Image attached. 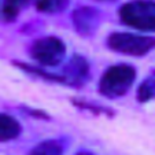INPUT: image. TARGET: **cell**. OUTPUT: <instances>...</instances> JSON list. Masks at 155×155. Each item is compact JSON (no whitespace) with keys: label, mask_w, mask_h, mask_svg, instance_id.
<instances>
[{"label":"cell","mask_w":155,"mask_h":155,"mask_svg":"<svg viewBox=\"0 0 155 155\" xmlns=\"http://www.w3.org/2000/svg\"><path fill=\"white\" fill-rule=\"evenodd\" d=\"M137 71L129 63L113 64L99 80V92L107 99H118L129 92L135 84Z\"/></svg>","instance_id":"6da1fadb"},{"label":"cell","mask_w":155,"mask_h":155,"mask_svg":"<svg viewBox=\"0 0 155 155\" xmlns=\"http://www.w3.org/2000/svg\"><path fill=\"white\" fill-rule=\"evenodd\" d=\"M124 25L140 32H155V0H130L118 10Z\"/></svg>","instance_id":"7a4b0ae2"},{"label":"cell","mask_w":155,"mask_h":155,"mask_svg":"<svg viewBox=\"0 0 155 155\" xmlns=\"http://www.w3.org/2000/svg\"><path fill=\"white\" fill-rule=\"evenodd\" d=\"M108 50L121 55L141 58L155 50V37L141 36L129 32H114L106 40Z\"/></svg>","instance_id":"3957f363"},{"label":"cell","mask_w":155,"mask_h":155,"mask_svg":"<svg viewBox=\"0 0 155 155\" xmlns=\"http://www.w3.org/2000/svg\"><path fill=\"white\" fill-rule=\"evenodd\" d=\"M29 54L43 68H56L66 56V44L56 36H44L33 41Z\"/></svg>","instance_id":"277c9868"},{"label":"cell","mask_w":155,"mask_h":155,"mask_svg":"<svg viewBox=\"0 0 155 155\" xmlns=\"http://www.w3.org/2000/svg\"><path fill=\"white\" fill-rule=\"evenodd\" d=\"M71 22L77 35L84 38H91L102 25V12L92 6L77 7L71 14Z\"/></svg>","instance_id":"5b68a950"},{"label":"cell","mask_w":155,"mask_h":155,"mask_svg":"<svg viewBox=\"0 0 155 155\" xmlns=\"http://www.w3.org/2000/svg\"><path fill=\"white\" fill-rule=\"evenodd\" d=\"M64 85L80 88L89 80L91 76V68L87 58L82 55H73L63 66L61 73Z\"/></svg>","instance_id":"8992f818"},{"label":"cell","mask_w":155,"mask_h":155,"mask_svg":"<svg viewBox=\"0 0 155 155\" xmlns=\"http://www.w3.org/2000/svg\"><path fill=\"white\" fill-rule=\"evenodd\" d=\"M22 132L21 124L14 117L0 113V143L17 139Z\"/></svg>","instance_id":"52a82bcc"},{"label":"cell","mask_w":155,"mask_h":155,"mask_svg":"<svg viewBox=\"0 0 155 155\" xmlns=\"http://www.w3.org/2000/svg\"><path fill=\"white\" fill-rule=\"evenodd\" d=\"M12 64H15L18 69L26 71V73L32 74V76L40 77V78L45 80V81H51V82H58V84H63V78H62L61 74H54L47 71V69H41V68H36V66H32L29 63H24V62L19 61H14Z\"/></svg>","instance_id":"ba28073f"},{"label":"cell","mask_w":155,"mask_h":155,"mask_svg":"<svg viewBox=\"0 0 155 155\" xmlns=\"http://www.w3.org/2000/svg\"><path fill=\"white\" fill-rule=\"evenodd\" d=\"M33 0H3V17L6 21L11 22L18 18V15L21 14V11L24 8H26Z\"/></svg>","instance_id":"9c48e42d"},{"label":"cell","mask_w":155,"mask_h":155,"mask_svg":"<svg viewBox=\"0 0 155 155\" xmlns=\"http://www.w3.org/2000/svg\"><path fill=\"white\" fill-rule=\"evenodd\" d=\"M70 0H37L36 2V8L37 11L48 15L61 14L69 7Z\"/></svg>","instance_id":"30bf717a"},{"label":"cell","mask_w":155,"mask_h":155,"mask_svg":"<svg viewBox=\"0 0 155 155\" xmlns=\"http://www.w3.org/2000/svg\"><path fill=\"white\" fill-rule=\"evenodd\" d=\"M29 155H63V144L61 140L50 139L38 143Z\"/></svg>","instance_id":"8fae6325"},{"label":"cell","mask_w":155,"mask_h":155,"mask_svg":"<svg viewBox=\"0 0 155 155\" xmlns=\"http://www.w3.org/2000/svg\"><path fill=\"white\" fill-rule=\"evenodd\" d=\"M71 103H73L77 108H80V110L92 113V114L107 115V117H113V115H114V110L106 107V106H100L95 102H89V100H84V99H71Z\"/></svg>","instance_id":"7c38bea8"},{"label":"cell","mask_w":155,"mask_h":155,"mask_svg":"<svg viewBox=\"0 0 155 155\" xmlns=\"http://www.w3.org/2000/svg\"><path fill=\"white\" fill-rule=\"evenodd\" d=\"M136 97L140 103H147L155 97V74L148 76L137 88Z\"/></svg>","instance_id":"4fadbf2b"},{"label":"cell","mask_w":155,"mask_h":155,"mask_svg":"<svg viewBox=\"0 0 155 155\" xmlns=\"http://www.w3.org/2000/svg\"><path fill=\"white\" fill-rule=\"evenodd\" d=\"M22 110L24 111H26V114H30L33 115V117L36 118H43V120H50V117H48L47 113H44L41 111V110H35V108H30V107H25V106H22Z\"/></svg>","instance_id":"5bb4252c"},{"label":"cell","mask_w":155,"mask_h":155,"mask_svg":"<svg viewBox=\"0 0 155 155\" xmlns=\"http://www.w3.org/2000/svg\"><path fill=\"white\" fill-rule=\"evenodd\" d=\"M74 155H96V154H95V152H92V151H87V150H82V151L76 152Z\"/></svg>","instance_id":"9a60e30c"}]
</instances>
